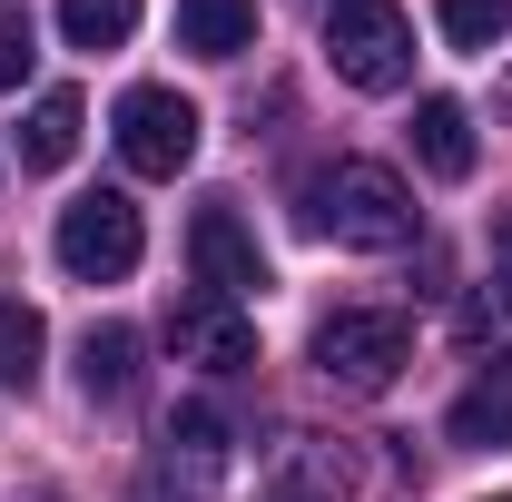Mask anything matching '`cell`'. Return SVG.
<instances>
[{
    "instance_id": "cell-1",
    "label": "cell",
    "mask_w": 512,
    "mask_h": 502,
    "mask_svg": "<svg viewBox=\"0 0 512 502\" xmlns=\"http://www.w3.org/2000/svg\"><path fill=\"white\" fill-rule=\"evenodd\" d=\"M306 227L355 247V256H394V247H414L424 217H414V188L384 158H335V168L306 178Z\"/></svg>"
},
{
    "instance_id": "cell-2",
    "label": "cell",
    "mask_w": 512,
    "mask_h": 502,
    "mask_svg": "<svg viewBox=\"0 0 512 502\" xmlns=\"http://www.w3.org/2000/svg\"><path fill=\"white\" fill-rule=\"evenodd\" d=\"M306 355H316V375L335 384V394H384V384L414 365V325L394 306H335Z\"/></svg>"
},
{
    "instance_id": "cell-3",
    "label": "cell",
    "mask_w": 512,
    "mask_h": 502,
    "mask_svg": "<svg viewBox=\"0 0 512 502\" xmlns=\"http://www.w3.org/2000/svg\"><path fill=\"white\" fill-rule=\"evenodd\" d=\"M325 60H335L345 89L394 99V89L414 79V20H404L394 0H335V20H325Z\"/></svg>"
},
{
    "instance_id": "cell-4",
    "label": "cell",
    "mask_w": 512,
    "mask_h": 502,
    "mask_svg": "<svg viewBox=\"0 0 512 502\" xmlns=\"http://www.w3.org/2000/svg\"><path fill=\"white\" fill-rule=\"evenodd\" d=\"M138 247H148V227H138V207L119 188H89V197L60 207V266L79 286H119L128 266H138Z\"/></svg>"
},
{
    "instance_id": "cell-5",
    "label": "cell",
    "mask_w": 512,
    "mask_h": 502,
    "mask_svg": "<svg viewBox=\"0 0 512 502\" xmlns=\"http://www.w3.org/2000/svg\"><path fill=\"white\" fill-rule=\"evenodd\" d=\"M109 138H119V158L138 168V178H178V168L197 158V99L138 79V89L119 99V119H109Z\"/></svg>"
},
{
    "instance_id": "cell-6",
    "label": "cell",
    "mask_w": 512,
    "mask_h": 502,
    "mask_svg": "<svg viewBox=\"0 0 512 502\" xmlns=\"http://www.w3.org/2000/svg\"><path fill=\"white\" fill-rule=\"evenodd\" d=\"M168 345H178V365H207V375H247V365H256V315L197 286V296H178V306H168Z\"/></svg>"
},
{
    "instance_id": "cell-7",
    "label": "cell",
    "mask_w": 512,
    "mask_h": 502,
    "mask_svg": "<svg viewBox=\"0 0 512 502\" xmlns=\"http://www.w3.org/2000/svg\"><path fill=\"white\" fill-rule=\"evenodd\" d=\"M188 256H197V286L227 296V306H247L256 286H266V247H256V227L237 217V207H197Z\"/></svg>"
},
{
    "instance_id": "cell-8",
    "label": "cell",
    "mask_w": 512,
    "mask_h": 502,
    "mask_svg": "<svg viewBox=\"0 0 512 502\" xmlns=\"http://www.w3.org/2000/svg\"><path fill=\"white\" fill-rule=\"evenodd\" d=\"M217 473H227V424H217V404H178V414H168V453H158V483L178 502H207Z\"/></svg>"
},
{
    "instance_id": "cell-9",
    "label": "cell",
    "mask_w": 512,
    "mask_h": 502,
    "mask_svg": "<svg viewBox=\"0 0 512 502\" xmlns=\"http://www.w3.org/2000/svg\"><path fill=\"white\" fill-rule=\"evenodd\" d=\"M414 158H424V178H473V109L463 99H414Z\"/></svg>"
},
{
    "instance_id": "cell-10",
    "label": "cell",
    "mask_w": 512,
    "mask_h": 502,
    "mask_svg": "<svg viewBox=\"0 0 512 502\" xmlns=\"http://www.w3.org/2000/svg\"><path fill=\"white\" fill-rule=\"evenodd\" d=\"M178 50H197V60H247L256 50V0H178Z\"/></svg>"
},
{
    "instance_id": "cell-11",
    "label": "cell",
    "mask_w": 512,
    "mask_h": 502,
    "mask_svg": "<svg viewBox=\"0 0 512 502\" xmlns=\"http://www.w3.org/2000/svg\"><path fill=\"white\" fill-rule=\"evenodd\" d=\"M444 434L463 443V453H512V375H503V365L473 384V394H453Z\"/></svg>"
},
{
    "instance_id": "cell-12",
    "label": "cell",
    "mask_w": 512,
    "mask_h": 502,
    "mask_svg": "<svg viewBox=\"0 0 512 502\" xmlns=\"http://www.w3.org/2000/svg\"><path fill=\"white\" fill-rule=\"evenodd\" d=\"M453 335H463V355H493V365L512 375V276L473 286V296L453 306Z\"/></svg>"
},
{
    "instance_id": "cell-13",
    "label": "cell",
    "mask_w": 512,
    "mask_h": 502,
    "mask_svg": "<svg viewBox=\"0 0 512 502\" xmlns=\"http://www.w3.org/2000/svg\"><path fill=\"white\" fill-rule=\"evenodd\" d=\"M69 158H79V99L50 89V99L30 109V128H20V168H30V178H50V168H69Z\"/></svg>"
},
{
    "instance_id": "cell-14",
    "label": "cell",
    "mask_w": 512,
    "mask_h": 502,
    "mask_svg": "<svg viewBox=\"0 0 512 502\" xmlns=\"http://www.w3.org/2000/svg\"><path fill=\"white\" fill-rule=\"evenodd\" d=\"M79 384H89V404H119L138 384V335L128 325H89L79 335Z\"/></svg>"
},
{
    "instance_id": "cell-15",
    "label": "cell",
    "mask_w": 512,
    "mask_h": 502,
    "mask_svg": "<svg viewBox=\"0 0 512 502\" xmlns=\"http://www.w3.org/2000/svg\"><path fill=\"white\" fill-rule=\"evenodd\" d=\"M40 355H50V325H40V306L0 296V384H10V394H30V384H40Z\"/></svg>"
},
{
    "instance_id": "cell-16",
    "label": "cell",
    "mask_w": 512,
    "mask_h": 502,
    "mask_svg": "<svg viewBox=\"0 0 512 502\" xmlns=\"http://www.w3.org/2000/svg\"><path fill=\"white\" fill-rule=\"evenodd\" d=\"M138 30V0H60V40L69 50H119Z\"/></svg>"
},
{
    "instance_id": "cell-17",
    "label": "cell",
    "mask_w": 512,
    "mask_h": 502,
    "mask_svg": "<svg viewBox=\"0 0 512 502\" xmlns=\"http://www.w3.org/2000/svg\"><path fill=\"white\" fill-rule=\"evenodd\" d=\"M444 40H453V50H493V40H512V0H444Z\"/></svg>"
},
{
    "instance_id": "cell-18",
    "label": "cell",
    "mask_w": 512,
    "mask_h": 502,
    "mask_svg": "<svg viewBox=\"0 0 512 502\" xmlns=\"http://www.w3.org/2000/svg\"><path fill=\"white\" fill-rule=\"evenodd\" d=\"M30 60H40L30 20H20V10H0V89H20V79H30Z\"/></svg>"
},
{
    "instance_id": "cell-19",
    "label": "cell",
    "mask_w": 512,
    "mask_h": 502,
    "mask_svg": "<svg viewBox=\"0 0 512 502\" xmlns=\"http://www.w3.org/2000/svg\"><path fill=\"white\" fill-rule=\"evenodd\" d=\"M128 502H168V483H158V473H148V483H138V493H128Z\"/></svg>"
},
{
    "instance_id": "cell-20",
    "label": "cell",
    "mask_w": 512,
    "mask_h": 502,
    "mask_svg": "<svg viewBox=\"0 0 512 502\" xmlns=\"http://www.w3.org/2000/svg\"><path fill=\"white\" fill-rule=\"evenodd\" d=\"M493 109H503V119H512V69H503V89H493Z\"/></svg>"
},
{
    "instance_id": "cell-21",
    "label": "cell",
    "mask_w": 512,
    "mask_h": 502,
    "mask_svg": "<svg viewBox=\"0 0 512 502\" xmlns=\"http://www.w3.org/2000/svg\"><path fill=\"white\" fill-rule=\"evenodd\" d=\"M493 247H503V256H512V207H503V227H493Z\"/></svg>"
},
{
    "instance_id": "cell-22",
    "label": "cell",
    "mask_w": 512,
    "mask_h": 502,
    "mask_svg": "<svg viewBox=\"0 0 512 502\" xmlns=\"http://www.w3.org/2000/svg\"><path fill=\"white\" fill-rule=\"evenodd\" d=\"M276 502H306V493H276Z\"/></svg>"
},
{
    "instance_id": "cell-23",
    "label": "cell",
    "mask_w": 512,
    "mask_h": 502,
    "mask_svg": "<svg viewBox=\"0 0 512 502\" xmlns=\"http://www.w3.org/2000/svg\"><path fill=\"white\" fill-rule=\"evenodd\" d=\"M493 502H512V493H493Z\"/></svg>"
}]
</instances>
